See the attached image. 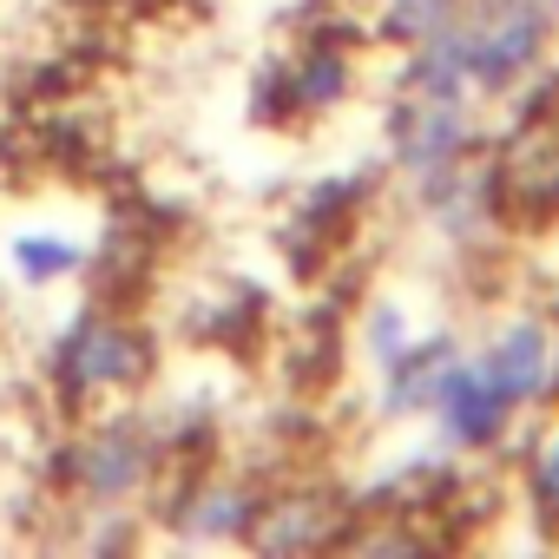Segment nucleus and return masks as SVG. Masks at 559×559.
Returning a JSON list of instances; mask_svg holds the SVG:
<instances>
[{
	"label": "nucleus",
	"instance_id": "nucleus-14",
	"mask_svg": "<svg viewBox=\"0 0 559 559\" xmlns=\"http://www.w3.org/2000/svg\"><path fill=\"white\" fill-rule=\"evenodd\" d=\"M546 14H552V21H559V0H546Z\"/></svg>",
	"mask_w": 559,
	"mask_h": 559
},
{
	"label": "nucleus",
	"instance_id": "nucleus-1",
	"mask_svg": "<svg viewBox=\"0 0 559 559\" xmlns=\"http://www.w3.org/2000/svg\"><path fill=\"white\" fill-rule=\"evenodd\" d=\"M552 14L546 0H461V14L408 47L402 93L415 99H467V93H513L546 53Z\"/></svg>",
	"mask_w": 559,
	"mask_h": 559
},
{
	"label": "nucleus",
	"instance_id": "nucleus-10",
	"mask_svg": "<svg viewBox=\"0 0 559 559\" xmlns=\"http://www.w3.org/2000/svg\"><path fill=\"white\" fill-rule=\"evenodd\" d=\"M349 73H356V67H349L343 47H310V60L297 67V86H290V93H297V106L323 112V106H336V99L349 93Z\"/></svg>",
	"mask_w": 559,
	"mask_h": 559
},
{
	"label": "nucleus",
	"instance_id": "nucleus-11",
	"mask_svg": "<svg viewBox=\"0 0 559 559\" xmlns=\"http://www.w3.org/2000/svg\"><path fill=\"white\" fill-rule=\"evenodd\" d=\"M454 14H461V0H389V8H382V40L415 47V40H428L435 27H448Z\"/></svg>",
	"mask_w": 559,
	"mask_h": 559
},
{
	"label": "nucleus",
	"instance_id": "nucleus-6",
	"mask_svg": "<svg viewBox=\"0 0 559 559\" xmlns=\"http://www.w3.org/2000/svg\"><path fill=\"white\" fill-rule=\"evenodd\" d=\"M474 362L500 389V402H513V408H533L552 395V330L539 317H513Z\"/></svg>",
	"mask_w": 559,
	"mask_h": 559
},
{
	"label": "nucleus",
	"instance_id": "nucleus-7",
	"mask_svg": "<svg viewBox=\"0 0 559 559\" xmlns=\"http://www.w3.org/2000/svg\"><path fill=\"white\" fill-rule=\"evenodd\" d=\"M454 356H461L454 336H408V349L382 369V415L389 421L428 415L435 408V389H441V376H448Z\"/></svg>",
	"mask_w": 559,
	"mask_h": 559
},
{
	"label": "nucleus",
	"instance_id": "nucleus-3",
	"mask_svg": "<svg viewBox=\"0 0 559 559\" xmlns=\"http://www.w3.org/2000/svg\"><path fill=\"white\" fill-rule=\"evenodd\" d=\"M152 467H158V441L139 421H99V428H86L73 441V461H67L73 493L93 513H112V507L139 500L145 480H152Z\"/></svg>",
	"mask_w": 559,
	"mask_h": 559
},
{
	"label": "nucleus",
	"instance_id": "nucleus-12",
	"mask_svg": "<svg viewBox=\"0 0 559 559\" xmlns=\"http://www.w3.org/2000/svg\"><path fill=\"white\" fill-rule=\"evenodd\" d=\"M408 336H415V323L402 317V304H395V297H382V304L362 317V356H369L376 369H389V362L408 349Z\"/></svg>",
	"mask_w": 559,
	"mask_h": 559
},
{
	"label": "nucleus",
	"instance_id": "nucleus-13",
	"mask_svg": "<svg viewBox=\"0 0 559 559\" xmlns=\"http://www.w3.org/2000/svg\"><path fill=\"white\" fill-rule=\"evenodd\" d=\"M533 507L559 520V428L546 435V448L533 454Z\"/></svg>",
	"mask_w": 559,
	"mask_h": 559
},
{
	"label": "nucleus",
	"instance_id": "nucleus-5",
	"mask_svg": "<svg viewBox=\"0 0 559 559\" xmlns=\"http://www.w3.org/2000/svg\"><path fill=\"white\" fill-rule=\"evenodd\" d=\"M428 415L441 421V448H467V454H474V448H493L520 408L500 402V389L480 376L474 356H454L448 376H441V389H435V408H428Z\"/></svg>",
	"mask_w": 559,
	"mask_h": 559
},
{
	"label": "nucleus",
	"instance_id": "nucleus-9",
	"mask_svg": "<svg viewBox=\"0 0 559 559\" xmlns=\"http://www.w3.org/2000/svg\"><path fill=\"white\" fill-rule=\"evenodd\" d=\"M86 263V243H73V237H47V230H34V237H14V270H21V284H60V276H73Z\"/></svg>",
	"mask_w": 559,
	"mask_h": 559
},
{
	"label": "nucleus",
	"instance_id": "nucleus-4",
	"mask_svg": "<svg viewBox=\"0 0 559 559\" xmlns=\"http://www.w3.org/2000/svg\"><path fill=\"white\" fill-rule=\"evenodd\" d=\"M395 165L408 178H435L448 165H467V145H474V112L467 99H415L395 112Z\"/></svg>",
	"mask_w": 559,
	"mask_h": 559
},
{
	"label": "nucleus",
	"instance_id": "nucleus-2",
	"mask_svg": "<svg viewBox=\"0 0 559 559\" xmlns=\"http://www.w3.org/2000/svg\"><path fill=\"white\" fill-rule=\"evenodd\" d=\"M145 369H152V343L106 310L73 317V330L53 349V389L67 408H86L93 395H126L145 382Z\"/></svg>",
	"mask_w": 559,
	"mask_h": 559
},
{
	"label": "nucleus",
	"instance_id": "nucleus-8",
	"mask_svg": "<svg viewBox=\"0 0 559 559\" xmlns=\"http://www.w3.org/2000/svg\"><path fill=\"white\" fill-rule=\"evenodd\" d=\"M257 513H263V500L250 493V487H237V480H204L185 507H171V526L185 533V539H250V526H257Z\"/></svg>",
	"mask_w": 559,
	"mask_h": 559
}]
</instances>
